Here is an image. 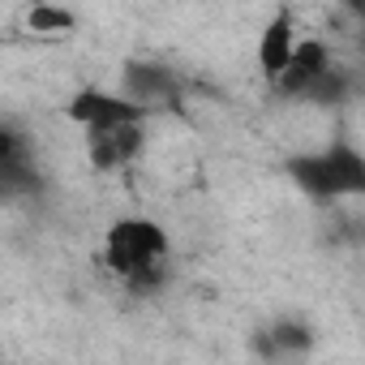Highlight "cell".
<instances>
[{
  "label": "cell",
  "instance_id": "1",
  "mask_svg": "<svg viewBox=\"0 0 365 365\" xmlns=\"http://www.w3.org/2000/svg\"><path fill=\"white\" fill-rule=\"evenodd\" d=\"M168 254H172V241L168 232L155 224V220H142V215H129V220H116L103 237V262L133 288V292H146V288H159L168 279Z\"/></svg>",
  "mask_w": 365,
  "mask_h": 365
},
{
  "label": "cell",
  "instance_id": "2",
  "mask_svg": "<svg viewBox=\"0 0 365 365\" xmlns=\"http://www.w3.org/2000/svg\"><path fill=\"white\" fill-rule=\"evenodd\" d=\"M288 176L297 180L301 194H309L318 202L361 198L365 194V155L348 142H335V146H322L314 155L288 159Z\"/></svg>",
  "mask_w": 365,
  "mask_h": 365
},
{
  "label": "cell",
  "instance_id": "3",
  "mask_svg": "<svg viewBox=\"0 0 365 365\" xmlns=\"http://www.w3.org/2000/svg\"><path fill=\"white\" fill-rule=\"evenodd\" d=\"M65 116H69L73 125H82L86 138H91V133L120 129V125H146V120H150V108L133 103L129 95H112V91L86 86V91H78V95L65 103Z\"/></svg>",
  "mask_w": 365,
  "mask_h": 365
},
{
  "label": "cell",
  "instance_id": "4",
  "mask_svg": "<svg viewBox=\"0 0 365 365\" xmlns=\"http://www.w3.org/2000/svg\"><path fill=\"white\" fill-rule=\"evenodd\" d=\"M120 95H129L133 103L159 112V108H176V99H180V82H176L172 69H163V65L133 61V65H125V91H120Z\"/></svg>",
  "mask_w": 365,
  "mask_h": 365
},
{
  "label": "cell",
  "instance_id": "5",
  "mask_svg": "<svg viewBox=\"0 0 365 365\" xmlns=\"http://www.w3.org/2000/svg\"><path fill=\"white\" fill-rule=\"evenodd\" d=\"M297 26H292V14L288 9H279L267 26H262V35H258V69H262V78L275 86L284 73H288V65H292V56H297Z\"/></svg>",
  "mask_w": 365,
  "mask_h": 365
},
{
  "label": "cell",
  "instance_id": "6",
  "mask_svg": "<svg viewBox=\"0 0 365 365\" xmlns=\"http://www.w3.org/2000/svg\"><path fill=\"white\" fill-rule=\"evenodd\" d=\"M335 69V61H331V48L322 43V39H305L301 48H297V56H292V65H288V73L275 82V91L279 95H292V99H305L327 73Z\"/></svg>",
  "mask_w": 365,
  "mask_h": 365
},
{
  "label": "cell",
  "instance_id": "7",
  "mask_svg": "<svg viewBox=\"0 0 365 365\" xmlns=\"http://www.w3.org/2000/svg\"><path fill=\"white\" fill-rule=\"evenodd\" d=\"M86 146H91V163L99 172L125 168L142 150V125H120V129H108V133H91Z\"/></svg>",
  "mask_w": 365,
  "mask_h": 365
},
{
  "label": "cell",
  "instance_id": "8",
  "mask_svg": "<svg viewBox=\"0 0 365 365\" xmlns=\"http://www.w3.org/2000/svg\"><path fill=\"white\" fill-rule=\"evenodd\" d=\"M0 185H5V194H18V190H35V168L26 159V146L14 129L0 133Z\"/></svg>",
  "mask_w": 365,
  "mask_h": 365
},
{
  "label": "cell",
  "instance_id": "9",
  "mask_svg": "<svg viewBox=\"0 0 365 365\" xmlns=\"http://www.w3.org/2000/svg\"><path fill=\"white\" fill-rule=\"evenodd\" d=\"M309 344H314V331H309L305 322H292V318H279L271 331L258 335V348H262L267 356H297V352H305Z\"/></svg>",
  "mask_w": 365,
  "mask_h": 365
},
{
  "label": "cell",
  "instance_id": "10",
  "mask_svg": "<svg viewBox=\"0 0 365 365\" xmlns=\"http://www.w3.org/2000/svg\"><path fill=\"white\" fill-rule=\"evenodd\" d=\"M31 26H35V35H48V31H73V14H69V9L39 5V9H31Z\"/></svg>",
  "mask_w": 365,
  "mask_h": 365
}]
</instances>
